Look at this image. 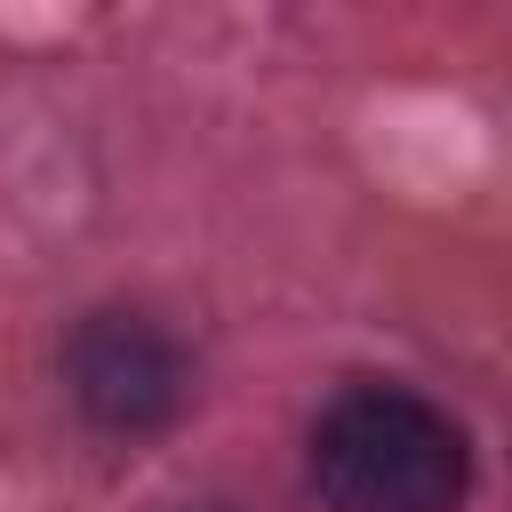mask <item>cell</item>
Here are the masks:
<instances>
[{"instance_id": "6da1fadb", "label": "cell", "mask_w": 512, "mask_h": 512, "mask_svg": "<svg viewBox=\"0 0 512 512\" xmlns=\"http://www.w3.org/2000/svg\"><path fill=\"white\" fill-rule=\"evenodd\" d=\"M464 480L456 416L408 384H352L312 424V488L328 512H456Z\"/></svg>"}, {"instance_id": "7a4b0ae2", "label": "cell", "mask_w": 512, "mask_h": 512, "mask_svg": "<svg viewBox=\"0 0 512 512\" xmlns=\"http://www.w3.org/2000/svg\"><path fill=\"white\" fill-rule=\"evenodd\" d=\"M64 376H72V400L88 408V424L128 432V440L176 424L192 400L184 344L144 312H88L64 344Z\"/></svg>"}]
</instances>
